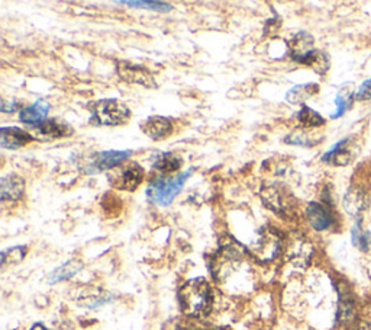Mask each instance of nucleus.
I'll return each instance as SVG.
<instances>
[{"mask_svg":"<svg viewBox=\"0 0 371 330\" xmlns=\"http://www.w3.org/2000/svg\"><path fill=\"white\" fill-rule=\"evenodd\" d=\"M179 300L183 313L190 317L208 316L213 304L210 286L203 278H196L186 282L179 293Z\"/></svg>","mask_w":371,"mask_h":330,"instance_id":"obj_1","label":"nucleus"},{"mask_svg":"<svg viewBox=\"0 0 371 330\" xmlns=\"http://www.w3.org/2000/svg\"><path fill=\"white\" fill-rule=\"evenodd\" d=\"M193 172L194 169H189L187 172L179 173L177 176L156 179L154 182L148 185V190H146L148 198H150L153 204L160 205V207L170 205L182 192L186 181L193 175Z\"/></svg>","mask_w":371,"mask_h":330,"instance_id":"obj_2","label":"nucleus"},{"mask_svg":"<svg viewBox=\"0 0 371 330\" xmlns=\"http://www.w3.org/2000/svg\"><path fill=\"white\" fill-rule=\"evenodd\" d=\"M130 118V108L119 99H102L92 105L90 121L94 126H123Z\"/></svg>","mask_w":371,"mask_h":330,"instance_id":"obj_3","label":"nucleus"},{"mask_svg":"<svg viewBox=\"0 0 371 330\" xmlns=\"http://www.w3.org/2000/svg\"><path fill=\"white\" fill-rule=\"evenodd\" d=\"M261 200L271 211H275L277 216L290 217L294 213L296 201L291 192L283 185H268L261 190Z\"/></svg>","mask_w":371,"mask_h":330,"instance_id":"obj_4","label":"nucleus"},{"mask_svg":"<svg viewBox=\"0 0 371 330\" xmlns=\"http://www.w3.org/2000/svg\"><path fill=\"white\" fill-rule=\"evenodd\" d=\"M249 249L258 262H271L282 250V238L273 228H263Z\"/></svg>","mask_w":371,"mask_h":330,"instance_id":"obj_5","label":"nucleus"},{"mask_svg":"<svg viewBox=\"0 0 371 330\" xmlns=\"http://www.w3.org/2000/svg\"><path fill=\"white\" fill-rule=\"evenodd\" d=\"M109 182L119 191H135L144 181V169L135 161L122 163L108 175Z\"/></svg>","mask_w":371,"mask_h":330,"instance_id":"obj_6","label":"nucleus"},{"mask_svg":"<svg viewBox=\"0 0 371 330\" xmlns=\"http://www.w3.org/2000/svg\"><path fill=\"white\" fill-rule=\"evenodd\" d=\"M132 152H116V150H108V152H99L94 153L87 164H83V171L86 173H97L103 171H112L118 168L119 164L125 163L131 157Z\"/></svg>","mask_w":371,"mask_h":330,"instance_id":"obj_7","label":"nucleus"},{"mask_svg":"<svg viewBox=\"0 0 371 330\" xmlns=\"http://www.w3.org/2000/svg\"><path fill=\"white\" fill-rule=\"evenodd\" d=\"M118 73L119 76L130 83H137L145 87H156V82L153 75L148 72L146 68L137 66V64H130L122 61L118 66Z\"/></svg>","mask_w":371,"mask_h":330,"instance_id":"obj_8","label":"nucleus"},{"mask_svg":"<svg viewBox=\"0 0 371 330\" xmlns=\"http://www.w3.org/2000/svg\"><path fill=\"white\" fill-rule=\"evenodd\" d=\"M306 219L309 224L317 230V231H324L328 230L334 224V217L329 208L324 204L319 202H310L306 208Z\"/></svg>","mask_w":371,"mask_h":330,"instance_id":"obj_9","label":"nucleus"},{"mask_svg":"<svg viewBox=\"0 0 371 330\" xmlns=\"http://www.w3.org/2000/svg\"><path fill=\"white\" fill-rule=\"evenodd\" d=\"M71 134H73V128L68 124L58 120H46L37 127L34 138L37 137L41 141H51L56 138L68 137Z\"/></svg>","mask_w":371,"mask_h":330,"instance_id":"obj_10","label":"nucleus"},{"mask_svg":"<svg viewBox=\"0 0 371 330\" xmlns=\"http://www.w3.org/2000/svg\"><path fill=\"white\" fill-rule=\"evenodd\" d=\"M142 131L154 141L165 140L172 133V124L165 116H151L142 124Z\"/></svg>","mask_w":371,"mask_h":330,"instance_id":"obj_11","label":"nucleus"},{"mask_svg":"<svg viewBox=\"0 0 371 330\" xmlns=\"http://www.w3.org/2000/svg\"><path fill=\"white\" fill-rule=\"evenodd\" d=\"M324 161L337 164V166H345L353 160V138H344L337 143L328 153L322 157Z\"/></svg>","mask_w":371,"mask_h":330,"instance_id":"obj_12","label":"nucleus"},{"mask_svg":"<svg viewBox=\"0 0 371 330\" xmlns=\"http://www.w3.org/2000/svg\"><path fill=\"white\" fill-rule=\"evenodd\" d=\"M31 140H34L32 135L18 127H4L0 130V145L4 149H19L28 145Z\"/></svg>","mask_w":371,"mask_h":330,"instance_id":"obj_13","label":"nucleus"},{"mask_svg":"<svg viewBox=\"0 0 371 330\" xmlns=\"http://www.w3.org/2000/svg\"><path fill=\"white\" fill-rule=\"evenodd\" d=\"M313 38L308 32H299L298 35H294L293 39L289 42L290 49V56L293 60L298 63H302L315 49H313Z\"/></svg>","mask_w":371,"mask_h":330,"instance_id":"obj_14","label":"nucleus"},{"mask_svg":"<svg viewBox=\"0 0 371 330\" xmlns=\"http://www.w3.org/2000/svg\"><path fill=\"white\" fill-rule=\"evenodd\" d=\"M49 111V104L46 101H38L34 105H30L20 111V121L28 126H41L44 121H46V115Z\"/></svg>","mask_w":371,"mask_h":330,"instance_id":"obj_15","label":"nucleus"},{"mask_svg":"<svg viewBox=\"0 0 371 330\" xmlns=\"http://www.w3.org/2000/svg\"><path fill=\"white\" fill-rule=\"evenodd\" d=\"M0 186H2V192H0L2 195L0 197H2L4 202L16 201L25 192V181L15 173H11V175L2 178Z\"/></svg>","mask_w":371,"mask_h":330,"instance_id":"obj_16","label":"nucleus"},{"mask_svg":"<svg viewBox=\"0 0 371 330\" xmlns=\"http://www.w3.org/2000/svg\"><path fill=\"white\" fill-rule=\"evenodd\" d=\"M313 249L305 239H294L289 248V259L298 267H306L310 262Z\"/></svg>","mask_w":371,"mask_h":330,"instance_id":"obj_17","label":"nucleus"},{"mask_svg":"<svg viewBox=\"0 0 371 330\" xmlns=\"http://www.w3.org/2000/svg\"><path fill=\"white\" fill-rule=\"evenodd\" d=\"M317 92H319V85L316 83H305V85L294 86L287 92L286 101L293 105H299L306 102L309 98L315 97Z\"/></svg>","mask_w":371,"mask_h":330,"instance_id":"obj_18","label":"nucleus"},{"mask_svg":"<svg viewBox=\"0 0 371 330\" xmlns=\"http://www.w3.org/2000/svg\"><path fill=\"white\" fill-rule=\"evenodd\" d=\"M344 207L351 216H357L367 208V197L363 191L353 188L344 198Z\"/></svg>","mask_w":371,"mask_h":330,"instance_id":"obj_19","label":"nucleus"},{"mask_svg":"<svg viewBox=\"0 0 371 330\" xmlns=\"http://www.w3.org/2000/svg\"><path fill=\"white\" fill-rule=\"evenodd\" d=\"M82 268H83V264L80 261H77V259H73V261L65 262L64 265H61L60 268H57L56 271L49 274L48 282L49 284H57V282L70 279L76 275Z\"/></svg>","mask_w":371,"mask_h":330,"instance_id":"obj_20","label":"nucleus"},{"mask_svg":"<svg viewBox=\"0 0 371 330\" xmlns=\"http://www.w3.org/2000/svg\"><path fill=\"white\" fill-rule=\"evenodd\" d=\"M182 164L183 161L179 156L172 154V153H163L156 159L153 166L163 173H170V172L179 171L182 168Z\"/></svg>","mask_w":371,"mask_h":330,"instance_id":"obj_21","label":"nucleus"},{"mask_svg":"<svg viewBox=\"0 0 371 330\" xmlns=\"http://www.w3.org/2000/svg\"><path fill=\"white\" fill-rule=\"evenodd\" d=\"M286 143L294 145V146H303V147H312L317 145L320 138H315V134L308 133L306 130H298L286 137Z\"/></svg>","mask_w":371,"mask_h":330,"instance_id":"obj_22","label":"nucleus"},{"mask_svg":"<svg viewBox=\"0 0 371 330\" xmlns=\"http://www.w3.org/2000/svg\"><path fill=\"white\" fill-rule=\"evenodd\" d=\"M298 120L303 127L312 128V127H320L325 124V120L322 115H319L316 111H313L309 106H303L299 114H298Z\"/></svg>","mask_w":371,"mask_h":330,"instance_id":"obj_23","label":"nucleus"},{"mask_svg":"<svg viewBox=\"0 0 371 330\" xmlns=\"http://www.w3.org/2000/svg\"><path fill=\"white\" fill-rule=\"evenodd\" d=\"M338 317H339L341 323H344V324H348V323L354 322L356 309H354V302L350 297H341Z\"/></svg>","mask_w":371,"mask_h":330,"instance_id":"obj_24","label":"nucleus"},{"mask_svg":"<svg viewBox=\"0 0 371 330\" xmlns=\"http://www.w3.org/2000/svg\"><path fill=\"white\" fill-rule=\"evenodd\" d=\"M122 5H127V6H132V8H142V9H151V11H158V12H170L172 8L168 4L164 2H119Z\"/></svg>","mask_w":371,"mask_h":330,"instance_id":"obj_25","label":"nucleus"},{"mask_svg":"<svg viewBox=\"0 0 371 330\" xmlns=\"http://www.w3.org/2000/svg\"><path fill=\"white\" fill-rule=\"evenodd\" d=\"M25 252H27V249H25L23 246H16V248H12L9 250H5L2 253V265L20 262L25 256Z\"/></svg>","mask_w":371,"mask_h":330,"instance_id":"obj_26","label":"nucleus"},{"mask_svg":"<svg viewBox=\"0 0 371 330\" xmlns=\"http://www.w3.org/2000/svg\"><path fill=\"white\" fill-rule=\"evenodd\" d=\"M351 93H347V92H341L339 93V95L337 97V99H335V104H337V112L332 115V118H338V116H341L344 112H345V109H347L348 108V105H350V101H351Z\"/></svg>","mask_w":371,"mask_h":330,"instance_id":"obj_27","label":"nucleus"},{"mask_svg":"<svg viewBox=\"0 0 371 330\" xmlns=\"http://www.w3.org/2000/svg\"><path fill=\"white\" fill-rule=\"evenodd\" d=\"M357 98L358 99H370L371 98V79L365 80L360 89H358V93H357Z\"/></svg>","mask_w":371,"mask_h":330,"instance_id":"obj_28","label":"nucleus"},{"mask_svg":"<svg viewBox=\"0 0 371 330\" xmlns=\"http://www.w3.org/2000/svg\"><path fill=\"white\" fill-rule=\"evenodd\" d=\"M363 236H364V233L361 231V221L358 220V221L356 223L354 228H353V243H354V246L360 248V245H361V239H363Z\"/></svg>","mask_w":371,"mask_h":330,"instance_id":"obj_29","label":"nucleus"},{"mask_svg":"<svg viewBox=\"0 0 371 330\" xmlns=\"http://www.w3.org/2000/svg\"><path fill=\"white\" fill-rule=\"evenodd\" d=\"M360 248H361L363 250L371 253V231L364 233L363 239H361V245H360Z\"/></svg>","mask_w":371,"mask_h":330,"instance_id":"obj_30","label":"nucleus"},{"mask_svg":"<svg viewBox=\"0 0 371 330\" xmlns=\"http://www.w3.org/2000/svg\"><path fill=\"white\" fill-rule=\"evenodd\" d=\"M19 106H20L19 102H6V101L2 102V111L6 112V114H12V112H15Z\"/></svg>","mask_w":371,"mask_h":330,"instance_id":"obj_31","label":"nucleus"},{"mask_svg":"<svg viewBox=\"0 0 371 330\" xmlns=\"http://www.w3.org/2000/svg\"><path fill=\"white\" fill-rule=\"evenodd\" d=\"M32 330H46L42 324H35L34 327H32Z\"/></svg>","mask_w":371,"mask_h":330,"instance_id":"obj_32","label":"nucleus"},{"mask_svg":"<svg viewBox=\"0 0 371 330\" xmlns=\"http://www.w3.org/2000/svg\"><path fill=\"white\" fill-rule=\"evenodd\" d=\"M367 330H371V314H370V319H368V326H367Z\"/></svg>","mask_w":371,"mask_h":330,"instance_id":"obj_33","label":"nucleus"},{"mask_svg":"<svg viewBox=\"0 0 371 330\" xmlns=\"http://www.w3.org/2000/svg\"><path fill=\"white\" fill-rule=\"evenodd\" d=\"M191 330H203V329H191ZM209 330V329H208ZM210 330H222V329H210Z\"/></svg>","mask_w":371,"mask_h":330,"instance_id":"obj_34","label":"nucleus"}]
</instances>
